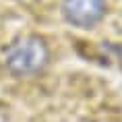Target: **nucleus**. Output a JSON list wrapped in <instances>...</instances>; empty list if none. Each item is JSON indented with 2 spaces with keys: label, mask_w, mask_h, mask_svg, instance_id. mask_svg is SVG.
Instances as JSON below:
<instances>
[{
  "label": "nucleus",
  "mask_w": 122,
  "mask_h": 122,
  "mask_svg": "<svg viewBox=\"0 0 122 122\" xmlns=\"http://www.w3.org/2000/svg\"><path fill=\"white\" fill-rule=\"evenodd\" d=\"M50 60V50L41 37L23 35L15 39L4 52V64L17 77H31L44 71Z\"/></svg>",
  "instance_id": "1"
},
{
  "label": "nucleus",
  "mask_w": 122,
  "mask_h": 122,
  "mask_svg": "<svg viewBox=\"0 0 122 122\" xmlns=\"http://www.w3.org/2000/svg\"><path fill=\"white\" fill-rule=\"evenodd\" d=\"M62 13L71 25L91 29L106 15V0H62Z\"/></svg>",
  "instance_id": "2"
}]
</instances>
